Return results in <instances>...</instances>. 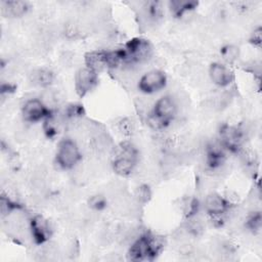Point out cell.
<instances>
[{
	"label": "cell",
	"instance_id": "6da1fadb",
	"mask_svg": "<svg viewBox=\"0 0 262 262\" xmlns=\"http://www.w3.org/2000/svg\"><path fill=\"white\" fill-rule=\"evenodd\" d=\"M81 160V150L78 147L76 141L73 139L62 140L57 149L56 161L57 164L64 169H72Z\"/></svg>",
	"mask_w": 262,
	"mask_h": 262
},
{
	"label": "cell",
	"instance_id": "7a4b0ae2",
	"mask_svg": "<svg viewBox=\"0 0 262 262\" xmlns=\"http://www.w3.org/2000/svg\"><path fill=\"white\" fill-rule=\"evenodd\" d=\"M166 84V76L159 70H151L141 76L138 87L145 93H152L161 90Z\"/></svg>",
	"mask_w": 262,
	"mask_h": 262
},
{
	"label": "cell",
	"instance_id": "3957f363",
	"mask_svg": "<svg viewBox=\"0 0 262 262\" xmlns=\"http://www.w3.org/2000/svg\"><path fill=\"white\" fill-rule=\"evenodd\" d=\"M152 114L169 124L177 114V106L172 96H163L155 102Z\"/></svg>",
	"mask_w": 262,
	"mask_h": 262
},
{
	"label": "cell",
	"instance_id": "277c9868",
	"mask_svg": "<svg viewBox=\"0 0 262 262\" xmlns=\"http://www.w3.org/2000/svg\"><path fill=\"white\" fill-rule=\"evenodd\" d=\"M24 119L27 122H37L43 118L49 117V112L44 102L37 98L28 100L23 107Z\"/></svg>",
	"mask_w": 262,
	"mask_h": 262
},
{
	"label": "cell",
	"instance_id": "5b68a950",
	"mask_svg": "<svg viewBox=\"0 0 262 262\" xmlns=\"http://www.w3.org/2000/svg\"><path fill=\"white\" fill-rule=\"evenodd\" d=\"M30 226L33 239L37 244H44L45 242H47L52 230L48 220H46L42 216H35L32 219Z\"/></svg>",
	"mask_w": 262,
	"mask_h": 262
},
{
	"label": "cell",
	"instance_id": "8992f818",
	"mask_svg": "<svg viewBox=\"0 0 262 262\" xmlns=\"http://www.w3.org/2000/svg\"><path fill=\"white\" fill-rule=\"evenodd\" d=\"M76 90L79 95H85L96 84V73L88 68L80 69L76 75Z\"/></svg>",
	"mask_w": 262,
	"mask_h": 262
},
{
	"label": "cell",
	"instance_id": "52a82bcc",
	"mask_svg": "<svg viewBox=\"0 0 262 262\" xmlns=\"http://www.w3.org/2000/svg\"><path fill=\"white\" fill-rule=\"evenodd\" d=\"M209 78L215 85L224 87L232 82L233 73L227 67L216 62L209 69Z\"/></svg>",
	"mask_w": 262,
	"mask_h": 262
},
{
	"label": "cell",
	"instance_id": "ba28073f",
	"mask_svg": "<svg viewBox=\"0 0 262 262\" xmlns=\"http://www.w3.org/2000/svg\"><path fill=\"white\" fill-rule=\"evenodd\" d=\"M229 208V203L221 195L211 192L205 199V209L210 215H224Z\"/></svg>",
	"mask_w": 262,
	"mask_h": 262
},
{
	"label": "cell",
	"instance_id": "9c48e42d",
	"mask_svg": "<svg viewBox=\"0 0 262 262\" xmlns=\"http://www.w3.org/2000/svg\"><path fill=\"white\" fill-rule=\"evenodd\" d=\"M86 68L90 69L94 73L102 71L107 67L106 52L105 51H92L85 55Z\"/></svg>",
	"mask_w": 262,
	"mask_h": 262
},
{
	"label": "cell",
	"instance_id": "30bf717a",
	"mask_svg": "<svg viewBox=\"0 0 262 262\" xmlns=\"http://www.w3.org/2000/svg\"><path fill=\"white\" fill-rule=\"evenodd\" d=\"M28 10V5L23 1H8L4 2L2 12L10 16H21Z\"/></svg>",
	"mask_w": 262,
	"mask_h": 262
},
{
	"label": "cell",
	"instance_id": "8fae6325",
	"mask_svg": "<svg viewBox=\"0 0 262 262\" xmlns=\"http://www.w3.org/2000/svg\"><path fill=\"white\" fill-rule=\"evenodd\" d=\"M31 81L39 86H49L53 81V74L46 69L36 70L31 74Z\"/></svg>",
	"mask_w": 262,
	"mask_h": 262
},
{
	"label": "cell",
	"instance_id": "7c38bea8",
	"mask_svg": "<svg viewBox=\"0 0 262 262\" xmlns=\"http://www.w3.org/2000/svg\"><path fill=\"white\" fill-rule=\"evenodd\" d=\"M221 54H222L223 58L226 61L232 62V61L237 59L239 51H238V48L236 46H234V45H227V46L222 48Z\"/></svg>",
	"mask_w": 262,
	"mask_h": 262
},
{
	"label": "cell",
	"instance_id": "4fadbf2b",
	"mask_svg": "<svg viewBox=\"0 0 262 262\" xmlns=\"http://www.w3.org/2000/svg\"><path fill=\"white\" fill-rule=\"evenodd\" d=\"M105 203H106V201H105L104 196L98 195V194L91 196L89 200V206L94 211L101 210L105 206Z\"/></svg>",
	"mask_w": 262,
	"mask_h": 262
},
{
	"label": "cell",
	"instance_id": "5bb4252c",
	"mask_svg": "<svg viewBox=\"0 0 262 262\" xmlns=\"http://www.w3.org/2000/svg\"><path fill=\"white\" fill-rule=\"evenodd\" d=\"M150 196V191L148 189V187L146 185H142L140 186L137 191H136V195H135V199L141 204V203H145L148 201Z\"/></svg>",
	"mask_w": 262,
	"mask_h": 262
},
{
	"label": "cell",
	"instance_id": "9a60e30c",
	"mask_svg": "<svg viewBox=\"0 0 262 262\" xmlns=\"http://www.w3.org/2000/svg\"><path fill=\"white\" fill-rule=\"evenodd\" d=\"M119 128H120L121 132L124 133L125 135H132V133L134 131V123L129 119H124L119 124Z\"/></svg>",
	"mask_w": 262,
	"mask_h": 262
},
{
	"label": "cell",
	"instance_id": "2e32d148",
	"mask_svg": "<svg viewBox=\"0 0 262 262\" xmlns=\"http://www.w3.org/2000/svg\"><path fill=\"white\" fill-rule=\"evenodd\" d=\"M252 41L254 42V44H258V45L261 43V29L260 28H258L257 30L254 31Z\"/></svg>",
	"mask_w": 262,
	"mask_h": 262
}]
</instances>
